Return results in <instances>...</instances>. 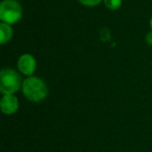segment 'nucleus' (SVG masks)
I'll return each mask as SVG.
<instances>
[{
    "mask_svg": "<svg viewBox=\"0 0 152 152\" xmlns=\"http://www.w3.org/2000/svg\"><path fill=\"white\" fill-rule=\"evenodd\" d=\"M22 93L30 102H41L47 98L49 90L46 83L38 76L26 77L22 83Z\"/></svg>",
    "mask_w": 152,
    "mask_h": 152,
    "instance_id": "1",
    "label": "nucleus"
},
{
    "mask_svg": "<svg viewBox=\"0 0 152 152\" xmlns=\"http://www.w3.org/2000/svg\"><path fill=\"white\" fill-rule=\"evenodd\" d=\"M23 80L19 72L12 68H3L0 72V92L3 95H14L22 89Z\"/></svg>",
    "mask_w": 152,
    "mask_h": 152,
    "instance_id": "2",
    "label": "nucleus"
},
{
    "mask_svg": "<svg viewBox=\"0 0 152 152\" xmlns=\"http://www.w3.org/2000/svg\"><path fill=\"white\" fill-rule=\"evenodd\" d=\"M23 15L22 5L17 0H2L0 3V20L13 25L19 22Z\"/></svg>",
    "mask_w": 152,
    "mask_h": 152,
    "instance_id": "3",
    "label": "nucleus"
},
{
    "mask_svg": "<svg viewBox=\"0 0 152 152\" xmlns=\"http://www.w3.org/2000/svg\"><path fill=\"white\" fill-rule=\"evenodd\" d=\"M17 67L18 70L21 74L25 75L26 77L32 76L37 69V61L34 58V55L29 54V53H24V54L20 55L17 61Z\"/></svg>",
    "mask_w": 152,
    "mask_h": 152,
    "instance_id": "4",
    "label": "nucleus"
},
{
    "mask_svg": "<svg viewBox=\"0 0 152 152\" xmlns=\"http://www.w3.org/2000/svg\"><path fill=\"white\" fill-rule=\"evenodd\" d=\"M0 108L4 115H14L19 108V100L15 95H3L0 100Z\"/></svg>",
    "mask_w": 152,
    "mask_h": 152,
    "instance_id": "5",
    "label": "nucleus"
},
{
    "mask_svg": "<svg viewBox=\"0 0 152 152\" xmlns=\"http://www.w3.org/2000/svg\"><path fill=\"white\" fill-rule=\"evenodd\" d=\"M13 37V28L12 25L1 22L0 24V44L4 45L11 41Z\"/></svg>",
    "mask_w": 152,
    "mask_h": 152,
    "instance_id": "6",
    "label": "nucleus"
},
{
    "mask_svg": "<svg viewBox=\"0 0 152 152\" xmlns=\"http://www.w3.org/2000/svg\"><path fill=\"white\" fill-rule=\"evenodd\" d=\"M103 2L106 9L110 11H117L122 5V0H103Z\"/></svg>",
    "mask_w": 152,
    "mask_h": 152,
    "instance_id": "7",
    "label": "nucleus"
},
{
    "mask_svg": "<svg viewBox=\"0 0 152 152\" xmlns=\"http://www.w3.org/2000/svg\"><path fill=\"white\" fill-rule=\"evenodd\" d=\"M103 1V0H78V2L80 4L85 5L88 7H97L98 4H100V2Z\"/></svg>",
    "mask_w": 152,
    "mask_h": 152,
    "instance_id": "8",
    "label": "nucleus"
},
{
    "mask_svg": "<svg viewBox=\"0 0 152 152\" xmlns=\"http://www.w3.org/2000/svg\"><path fill=\"white\" fill-rule=\"evenodd\" d=\"M146 42H147L148 45L152 46V30L148 32L147 36H146Z\"/></svg>",
    "mask_w": 152,
    "mask_h": 152,
    "instance_id": "9",
    "label": "nucleus"
},
{
    "mask_svg": "<svg viewBox=\"0 0 152 152\" xmlns=\"http://www.w3.org/2000/svg\"><path fill=\"white\" fill-rule=\"evenodd\" d=\"M150 27H151V30H152V17H151V19H150Z\"/></svg>",
    "mask_w": 152,
    "mask_h": 152,
    "instance_id": "10",
    "label": "nucleus"
}]
</instances>
